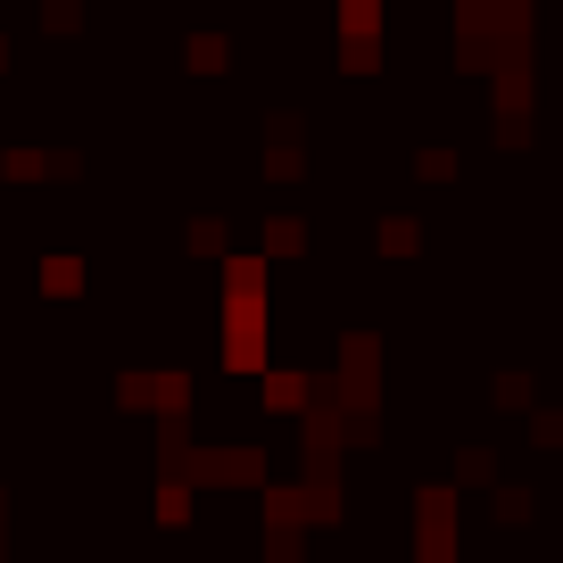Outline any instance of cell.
I'll return each mask as SVG.
<instances>
[{
    "label": "cell",
    "instance_id": "obj_1",
    "mask_svg": "<svg viewBox=\"0 0 563 563\" xmlns=\"http://www.w3.org/2000/svg\"><path fill=\"white\" fill-rule=\"evenodd\" d=\"M265 249H274V257H299V249H307V224H290V216H282V224H265Z\"/></svg>",
    "mask_w": 563,
    "mask_h": 563
}]
</instances>
